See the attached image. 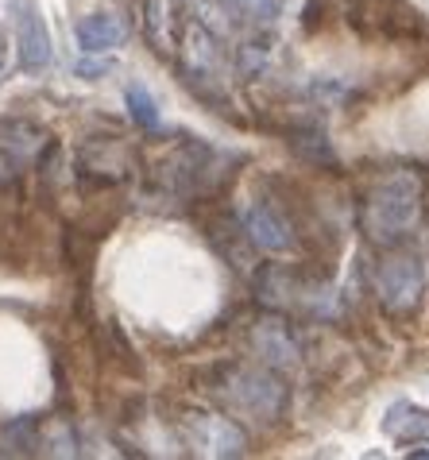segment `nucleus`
<instances>
[{
	"instance_id": "1",
	"label": "nucleus",
	"mask_w": 429,
	"mask_h": 460,
	"mask_svg": "<svg viewBox=\"0 0 429 460\" xmlns=\"http://www.w3.org/2000/svg\"><path fill=\"white\" fill-rule=\"evenodd\" d=\"M422 217V178L414 171H390L363 201V233L375 244H398Z\"/></svg>"
},
{
	"instance_id": "2",
	"label": "nucleus",
	"mask_w": 429,
	"mask_h": 460,
	"mask_svg": "<svg viewBox=\"0 0 429 460\" xmlns=\"http://www.w3.org/2000/svg\"><path fill=\"white\" fill-rule=\"evenodd\" d=\"M221 394L236 406V411L263 418V421L279 418L286 411V399H290L283 379H275L271 372H256V367H232L221 383Z\"/></svg>"
},
{
	"instance_id": "3",
	"label": "nucleus",
	"mask_w": 429,
	"mask_h": 460,
	"mask_svg": "<svg viewBox=\"0 0 429 460\" xmlns=\"http://www.w3.org/2000/svg\"><path fill=\"white\" fill-rule=\"evenodd\" d=\"M375 294L390 314H414L425 294V267L418 255H390L375 267Z\"/></svg>"
},
{
	"instance_id": "4",
	"label": "nucleus",
	"mask_w": 429,
	"mask_h": 460,
	"mask_svg": "<svg viewBox=\"0 0 429 460\" xmlns=\"http://www.w3.org/2000/svg\"><path fill=\"white\" fill-rule=\"evenodd\" d=\"M352 23L380 40H418L422 35V16L407 0H360L352 8Z\"/></svg>"
},
{
	"instance_id": "5",
	"label": "nucleus",
	"mask_w": 429,
	"mask_h": 460,
	"mask_svg": "<svg viewBox=\"0 0 429 460\" xmlns=\"http://www.w3.org/2000/svg\"><path fill=\"white\" fill-rule=\"evenodd\" d=\"M12 16H16V47H20V66L28 74H43L50 66V31L35 0H12Z\"/></svg>"
},
{
	"instance_id": "6",
	"label": "nucleus",
	"mask_w": 429,
	"mask_h": 460,
	"mask_svg": "<svg viewBox=\"0 0 429 460\" xmlns=\"http://www.w3.org/2000/svg\"><path fill=\"white\" fill-rule=\"evenodd\" d=\"M244 236L251 248L267 252V255H286V252H298V236L290 221L271 206V201H251L244 209Z\"/></svg>"
},
{
	"instance_id": "7",
	"label": "nucleus",
	"mask_w": 429,
	"mask_h": 460,
	"mask_svg": "<svg viewBox=\"0 0 429 460\" xmlns=\"http://www.w3.org/2000/svg\"><path fill=\"white\" fill-rule=\"evenodd\" d=\"M186 438L206 456H244L248 453L244 429L221 414H186Z\"/></svg>"
},
{
	"instance_id": "8",
	"label": "nucleus",
	"mask_w": 429,
	"mask_h": 460,
	"mask_svg": "<svg viewBox=\"0 0 429 460\" xmlns=\"http://www.w3.org/2000/svg\"><path fill=\"white\" fill-rule=\"evenodd\" d=\"M74 35H78V47L85 50V55H105V50H117V47L128 43L132 28L120 12H93V16L78 20Z\"/></svg>"
},
{
	"instance_id": "9",
	"label": "nucleus",
	"mask_w": 429,
	"mask_h": 460,
	"mask_svg": "<svg viewBox=\"0 0 429 460\" xmlns=\"http://www.w3.org/2000/svg\"><path fill=\"white\" fill-rule=\"evenodd\" d=\"M47 147V132L35 120L23 117H0V151L12 163H31Z\"/></svg>"
},
{
	"instance_id": "10",
	"label": "nucleus",
	"mask_w": 429,
	"mask_h": 460,
	"mask_svg": "<svg viewBox=\"0 0 429 460\" xmlns=\"http://www.w3.org/2000/svg\"><path fill=\"white\" fill-rule=\"evenodd\" d=\"M251 344H256V356H263L271 367H294L298 364V341L283 322H259L251 329Z\"/></svg>"
},
{
	"instance_id": "11",
	"label": "nucleus",
	"mask_w": 429,
	"mask_h": 460,
	"mask_svg": "<svg viewBox=\"0 0 429 460\" xmlns=\"http://www.w3.org/2000/svg\"><path fill=\"white\" fill-rule=\"evenodd\" d=\"M383 433H387V438H395L398 445L429 441V411H422V406H414V402H395V406H387Z\"/></svg>"
},
{
	"instance_id": "12",
	"label": "nucleus",
	"mask_w": 429,
	"mask_h": 460,
	"mask_svg": "<svg viewBox=\"0 0 429 460\" xmlns=\"http://www.w3.org/2000/svg\"><path fill=\"white\" fill-rule=\"evenodd\" d=\"M124 101H128V112H132L136 124L147 128V132H159V124H162L159 105H155V97H151L144 85H128L124 89Z\"/></svg>"
},
{
	"instance_id": "13",
	"label": "nucleus",
	"mask_w": 429,
	"mask_h": 460,
	"mask_svg": "<svg viewBox=\"0 0 429 460\" xmlns=\"http://www.w3.org/2000/svg\"><path fill=\"white\" fill-rule=\"evenodd\" d=\"M290 147L298 151V155H306L310 163H337L329 139H325V132H318V128H302V132L290 136Z\"/></svg>"
},
{
	"instance_id": "14",
	"label": "nucleus",
	"mask_w": 429,
	"mask_h": 460,
	"mask_svg": "<svg viewBox=\"0 0 429 460\" xmlns=\"http://www.w3.org/2000/svg\"><path fill=\"white\" fill-rule=\"evenodd\" d=\"M271 58H275V47L267 40L240 47V74H244V78H259V74H267Z\"/></svg>"
},
{
	"instance_id": "15",
	"label": "nucleus",
	"mask_w": 429,
	"mask_h": 460,
	"mask_svg": "<svg viewBox=\"0 0 429 460\" xmlns=\"http://www.w3.org/2000/svg\"><path fill=\"white\" fill-rule=\"evenodd\" d=\"M109 62H78V74L82 78H97V74H105Z\"/></svg>"
},
{
	"instance_id": "16",
	"label": "nucleus",
	"mask_w": 429,
	"mask_h": 460,
	"mask_svg": "<svg viewBox=\"0 0 429 460\" xmlns=\"http://www.w3.org/2000/svg\"><path fill=\"white\" fill-rule=\"evenodd\" d=\"M4 70H8V35L0 28V82H4Z\"/></svg>"
}]
</instances>
